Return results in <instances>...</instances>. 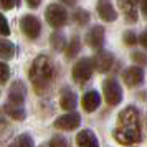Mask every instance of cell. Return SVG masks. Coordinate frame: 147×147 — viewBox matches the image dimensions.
I'll list each match as a JSON object with an SVG mask.
<instances>
[{
    "mask_svg": "<svg viewBox=\"0 0 147 147\" xmlns=\"http://www.w3.org/2000/svg\"><path fill=\"white\" fill-rule=\"evenodd\" d=\"M114 139L119 144L132 147L142 140L140 132V114L134 106L126 107L117 116V126L114 129Z\"/></svg>",
    "mask_w": 147,
    "mask_h": 147,
    "instance_id": "6da1fadb",
    "label": "cell"
},
{
    "mask_svg": "<svg viewBox=\"0 0 147 147\" xmlns=\"http://www.w3.org/2000/svg\"><path fill=\"white\" fill-rule=\"evenodd\" d=\"M53 74H55V68L48 56L40 55L33 60L32 68H30V80H32L35 91L38 94H43L50 88L51 81H53Z\"/></svg>",
    "mask_w": 147,
    "mask_h": 147,
    "instance_id": "7a4b0ae2",
    "label": "cell"
},
{
    "mask_svg": "<svg viewBox=\"0 0 147 147\" xmlns=\"http://www.w3.org/2000/svg\"><path fill=\"white\" fill-rule=\"evenodd\" d=\"M45 18L47 22L55 28H60L63 27L68 20V12L66 8L60 5V3H51L47 7V12H45Z\"/></svg>",
    "mask_w": 147,
    "mask_h": 147,
    "instance_id": "3957f363",
    "label": "cell"
},
{
    "mask_svg": "<svg viewBox=\"0 0 147 147\" xmlns=\"http://www.w3.org/2000/svg\"><path fill=\"white\" fill-rule=\"evenodd\" d=\"M102 91H104V98L109 106H117L122 101V89L114 78H107L102 83Z\"/></svg>",
    "mask_w": 147,
    "mask_h": 147,
    "instance_id": "277c9868",
    "label": "cell"
},
{
    "mask_svg": "<svg viewBox=\"0 0 147 147\" xmlns=\"http://www.w3.org/2000/svg\"><path fill=\"white\" fill-rule=\"evenodd\" d=\"M93 71H94L93 60L83 58V60H80L73 66V80L76 81V83H80V84H84L86 81H89Z\"/></svg>",
    "mask_w": 147,
    "mask_h": 147,
    "instance_id": "5b68a950",
    "label": "cell"
},
{
    "mask_svg": "<svg viewBox=\"0 0 147 147\" xmlns=\"http://www.w3.org/2000/svg\"><path fill=\"white\" fill-rule=\"evenodd\" d=\"M20 27L22 32L27 35L28 38H38L41 33V23L33 15H25L20 20Z\"/></svg>",
    "mask_w": 147,
    "mask_h": 147,
    "instance_id": "8992f818",
    "label": "cell"
},
{
    "mask_svg": "<svg viewBox=\"0 0 147 147\" xmlns=\"http://www.w3.org/2000/svg\"><path fill=\"white\" fill-rule=\"evenodd\" d=\"M81 124V117L78 113H69L65 116H60L55 121V127L56 129H63V131H73Z\"/></svg>",
    "mask_w": 147,
    "mask_h": 147,
    "instance_id": "52a82bcc",
    "label": "cell"
},
{
    "mask_svg": "<svg viewBox=\"0 0 147 147\" xmlns=\"http://www.w3.org/2000/svg\"><path fill=\"white\" fill-rule=\"evenodd\" d=\"M122 78H124V83L127 86H139L144 81V69L140 66H129L124 69Z\"/></svg>",
    "mask_w": 147,
    "mask_h": 147,
    "instance_id": "ba28073f",
    "label": "cell"
},
{
    "mask_svg": "<svg viewBox=\"0 0 147 147\" xmlns=\"http://www.w3.org/2000/svg\"><path fill=\"white\" fill-rule=\"evenodd\" d=\"M113 63H114V56H113V53H109V51H98L96 56L93 58V65L99 73L109 71V69L113 68Z\"/></svg>",
    "mask_w": 147,
    "mask_h": 147,
    "instance_id": "9c48e42d",
    "label": "cell"
},
{
    "mask_svg": "<svg viewBox=\"0 0 147 147\" xmlns=\"http://www.w3.org/2000/svg\"><path fill=\"white\" fill-rule=\"evenodd\" d=\"M86 41H88V45H89L91 48H96V50L101 48L102 43H104V28L99 27V25L93 27L86 33Z\"/></svg>",
    "mask_w": 147,
    "mask_h": 147,
    "instance_id": "30bf717a",
    "label": "cell"
},
{
    "mask_svg": "<svg viewBox=\"0 0 147 147\" xmlns=\"http://www.w3.org/2000/svg\"><path fill=\"white\" fill-rule=\"evenodd\" d=\"M25 93H27L25 84L22 81H15L13 84H12V88H10V91H8V99H10L12 104L22 106V102L25 99Z\"/></svg>",
    "mask_w": 147,
    "mask_h": 147,
    "instance_id": "8fae6325",
    "label": "cell"
},
{
    "mask_svg": "<svg viewBox=\"0 0 147 147\" xmlns=\"http://www.w3.org/2000/svg\"><path fill=\"white\" fill-rule=\"evenodd\" d=\"M99 104H101V96H99L98 91L91 89V91H88V93L83 96V109H84L86 113L96 111V109L99 107Z\"/></svg>",
    "mask_w": 147,
    "mask_h": 147,
    "instance_id": "7c38bea8",
    "label": "cell"
},
{
    "mask_svg": "<svg viewBox=\"0 0 147 147\" xmlns=\"http://www.w3.org/2000/svg\"><path fill=\"white\" fill-rule=\"evenodd\" d=\"M76 144H78V147H99L98 137L89 129H83L81 132H78V136H76Z\"/></svg>",
    "mask_w": 147,
    "mask_h": 147,
    "instance_id": "4fadbf2b",
    "label": "cell"
},
{
    "mask_svg": "<svg viewBox=\"0 0 147 147\" xmlns=\"http://www.w3.org/2000/svg\"><path fill=\"white\" fill-rule=\"evenodd\" d=\"M76 94L69 89V88H63L61 89V94H60V106L63 109H66V111H73L74 107H76Z\"/></svg>",
    "mask_w": 147,
    "mask_h": 147,
    "instance_id": "5bb4252c",
    "label": "cell"
},
{
    "mask_svg": "<svg viewBox=\"0 0 147 147\" xmlns=\"http://www.w3.org/2000/svg\"><path fill=\"white\" fill-rule=\"evenodd\" d=\"M98 13L104 22H114L117 18V12L109 2H99L98 3Z\"/></svg>",
    "mask_w": 147,
    "mask_h": 147,
    "instance_id": "9a60e30c",
    "label": "cell"
},
{
    "mask_svg": "<svg viewBox=\"0 0 147 147\" xmlns=\"http://www.w3.org/2000/svg\"><path fill=\"white\" fill-rule=\"evenodd\" d=\"M5 113L12 117V119L15 121H23L25 119V116H27V113H25V109L22 106H17V104H5Z\"/></svg>",
    "mask_w": 147,
    "mask_h": 147,
    "instance_id": "2e32d148",
    "label": "cell"
},
{
    "mask_svg": "<svg viewBox=\"0 0 147 147\" xmlns=\"http://www.w3.org/2000/svg\"><path fill=\"white\" fill-rule=\"evenodd\" d=\"M119 7L122 8L129 22H137V7L134 2H119Z\"/></svg>",
    "mask_w": 147,
    "mask_h": 147,
    "instance_id": "e0dca14e",
    "label": "cell"
},
{
    "mask_svg": "<svg viewBox=\"0 0 147 147\" xmlns=\"http://www.w3.org/2000/svg\"><path fill=\"white\" fill-rule=\"evenodd\" d=\"M13 55H15L13 43L8 40H0V58L10 60V58H13Z\"/></svg>",
    "mask_w": 147,
    "mask_h": 147,
    "instance_id": "ac0fdd59",
    "label": "cell"
},
{
    "mask_svg": "<svg viewBox=\"0 0 147 147\" xmlns=\"http://www.w3.org/2000/svg\"><path fill=\"white\" fill-rule=\"evenodd\" d=\"M80 48H81L80 36H73L66 47V58H74L78 55V51H80Z\"/></svg>",
    "mask_w": 147,
    "mask_h": 147,
    "instance_id": "d6986e66",
    "label": "cell"
},
{
    "mask_svg": "<svg viewBox=\"0 0 147 147\" xmlns=\"http://www.w3.org/2000/svg\"><path fill=\"white\" fill-rule=\"evenodd\" d=\"M10 147H33V139L28 134H22L12 142Z\"/></svg>",
    "mask_w": 147,
    "mask_h": 147,
    "instance_id": "ffe728a7",
    "label": "cell"
},
{
    "mask_svg": "<svg viewBox=\"0 0 147 147\" xmlns=\"http://www.w3.org/2000/svg\"><path fill=\"white\" fill-rule=\"evenodd\" d=\"M50 41H51V47H53L55 50H63V48H65V35L60 33V32H56V33L51 35Z\"/></svg>",
    "mask_w": 147,
    "mask_h": 147,
    "instance_id": "44dd1931",
    "label": "cell"
},
{
    "mask_svg": "<svg viewBox=\"0 0 147 147\" xmlns=\"http://www.w3.org/2000/svg\"><path fill=\"white\" fill-rule=\"evenodd\" d=\"M74 20L78 22L80 25H86L88 22H89V13H88L86 10H83V8H78L76 12H74Z\"/></svg>",
    "mask_w": 147,
    "mask_h": 147,
    "instance_id": "7402d4cb",
    "label": "cell"
},
{
    "mask_svg": "<svg viewBox=\"0 0 147 147\" xmlns=\"http://www.w3.org/2000/svg\"><path fill=\"white\" fill-rule=\"evenodd\" d=\"M131 58H132V61H136L139 66L147 65V55L142 53V51H134V53H131Z\"/></svg>",
    "mask_w": 147,
    "mask_h": 147,
    "instance_id": "603a6c76",
    "label": "cell"
},
{
    "mask_svg": "<svg viewBox=\"0 0 147 147\" xmlns=\"http://www.w3.org/2000/svg\"><path fill=\"white\" fill-rule=\"evenodd\" d=\"M8 78H10V69L3 61H0V84H5Z\"/></svg>",
    "mask_w": 147,
    "mask_h": 147,
    "instance_id": "cb8c5ba5",
    "label": "cell"
},
{
    "mask_svg": "<svg viewBox=\"0 0 147 147\" xmlns=\"http://www.w3.org/2000/svg\"><path fill=\"white\" fill-rule=\"evenodd\" d=\"M50 147H69L68 140L61 136H55L53 139L50 140Z\"/></svg>",
    "mask_w": 147,
    "mask_h": 147,
    "instance_id": "d4e9b609",
    "label": "cell"
},
{
    "mask_svg": "<svg viewBox=\"0 0 147 147\" xmlns=\"http://www.w3.org/2000/svg\"><path fill=\"white\" fill-rule=\"evenodd\" d=\"M0 35H3V36L10 35V27H8V22L5 20L3 13H0Z\"/></svg>",
    "mask_w": 147,
    "mask_h": 147,
    "instance_id": "484cf974",
    "label": "cell"
},
{
    "mask_svg": "<svg viewBox=\"0 0 147 147\" xmlns=\"http://www.w3.org/2000/svg\"><path fill=\"white\" fill-rule=\"evenodd\" d=\"M124 41H126L127 45H136L139 40H137V36H136L134 32H126L124 33Z\"/></svg>",
    "mask_w": 147,
    "mask_h": 147,
    "instance_id": "4316f807",
    "label": "cell"
},
{
    "mask_svg": "<svg viewBox=\"0 0 147 147\" xmlns=\"http://www.w3.org/2000/svg\"><path fill=\"white\" fill-rule=\"evenodd\" d=\"M139 41H140V45H142V47L147 50V28L142 32V35L139 36Z\"/></svg>",
    "mask_w": 147,
    "mask_h": 147,
    "instance_id": "83f0119b",
    "label": "cell"
},
{
    "mask_svg": "<svg viewBox=\"0 0 147 147\" xmlns=\"http://www.w3.org/2000/svg\"><path fill=\"white\" fill-rule=\"evenodd\" d=\"M15 2H0V8H13Z\"/></svg>",
    "mask_w": 147,
    "mask_h": 147,
    "instance_id": "f1b7e54d",
    "label": "cell"
},
{
    "mask_svg": "<svg viewBox=\"0 0 147 147\" xmlns=\"http://www.w3.org/2000/svg\"><path fill=\"white\" fill-rule=\"evenodd\" d=\"M140 12H142V13H144V17L147 18V0L140 3Z\"/></svg>",
    "mask_w": 147,
    "mask_h": 147,
    "instance_id": "f546056e",
    "label": "cell"
},
{
    "mask_svg": "<svg viewBox=\"0 0 147 147\" xmlns=\"http://www.w3.org/2000/svg\"><path fill=\"white\" fill-rule=\"evenodd\" d=\"M28 5H30V7H38L40 2H28Z\"/></svg>",
    "mask_w": 147,
    "mask_h": 147,
    "instance_id": "4dcf8cb0",
    "label": "cell"
}]
</instances>
